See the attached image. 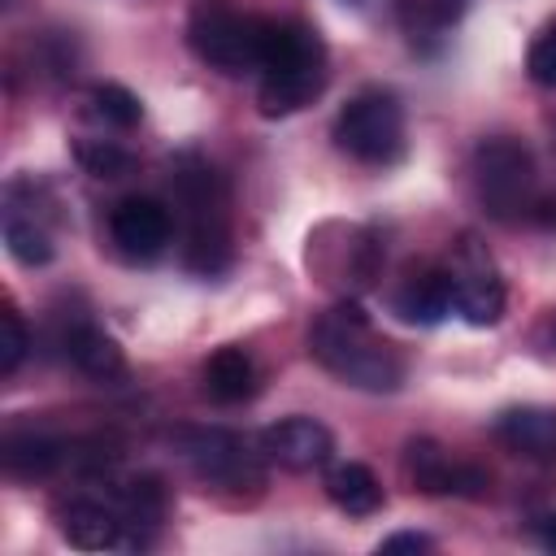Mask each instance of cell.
<instances>
[{"label":"cell","mask_w":556,"mask_h":556,"mask_svg":"<svg viewBox=\"0 0 556 556\" xmlns=\"http://www.w3.org/2000/svg\"><path fill=\"white\" fill-rule=\"evenodd\" d=\"M74 156L96 178H122V174L135 169V156L122 143H113V139H78L74 143Z\"/></svg>","instance_id":"22"},{"label":"cell","mask_w":556,"mask_h":556,"mask_svg":"<svg viewBox=\"0 0 556 556\" xmlns=\"http://www.w3.org/2000/svg\"><path fill=\"white\" fill-rule=\"evenodd\" d=\"M200 378H204V395L217 400V404H243V400L256 391V365H252V356H248L243 348H235V343L217 348V352L204 361Z\"/></svg>","instance_id":"16"},{"label":"cell","mask_w":556,"mask_h":556,"mask_svg":"<svg viewBox=\"0 0 556 556\" xmlns=\"http://www.w3.org/2000/svg\"><path fill=\"white\" fill-rule=\"evenodd\" d=\"M326 43L308 22H269L261 48V91L256 104L265 117H291L313 104L326 87Z\"/></svg>","instance_id":"3"},{"label":"cell","mask_w":556,"mask_h":556,"mask_svg":"<svg viewBox=\"0 0 556 556\" xmlns=\"http://www.w3.org/2000/svg\"><path fill=\"white\" fill-rule=\"evenodd\" d=\"M334 143L361 165H391L404 152V109L387 87L356 91L334 117Z\"/></svg>","instance_id":"6"},{"label":"cell","mask_w":556,"mask_h":556,"mask_svg":"<svg viewBox=\"0 0 556 556\" xmlns=\"http://www.w3.org/2000/svg\"><path fill=\"white\" fill-rule=\"evenodd\" d=\"M56 517H61V534L83 552H135V547H143L104 495H74L70 504H61Z\"/></svg>","instance_id":"11"},{"label":"cell","mask_w":556,"mask_h":556,"mask_svg":"<svg viewBox=\"0 0 556 556\" xmlns=\"http://www.w3.org/2000/svg\"><path fill=\"white\" fill-rule=\"evenodd\" d=\"M326 495L348 517H369L382 508V482L374 478L369 465H356V460H343L326 473Z\"/></svg>","instance_id":"17"},{"label":"cell","mask_w":556,"mask_h":556,"mask_svg":"<svg viewBox=\"0 0 556 556\" xmlns=\"http://www.w3.org/2000/svg\"><path fill=\"white\" fill-rule=\"evenodd\" d=\"M174 195L187 217V243L182 261L200 278H217L235 261V235H230V191L222 174L200 161L195 152L174 161Z\"/></svg>","instance_id":"2"},{"label":"cell","mask_w":556,"mask_h":556,"mask_svg":"<svg viewBox=\"0 0 556 556\" xmlns=\"http://www.w3.org/2000/svg\"><path fill=\"white\" fill-rule=\"evenodd\" d=\"M261 452L287 473H308L334 456V434L317 417H282L261 434Z\"/></svg>","instance_id":"12"},{"label":"cell","mask_w":556,"mask_h":556,"mask_svg":"<svg viewBox=\"0 0 556 556\" xmlns=\"http://www.w3.org/2000/svg\"><path fill=\"white\" fill-rule=\"evenodd\" d=\"M4 243H9V256L22 261V265H48L52 252H56L43 222L22 217L17 208H9V217H4Z\"/></svg>","instance_id":"20"},{"label":"cell","mask_w":556,"mask_h":556,"mask_svg":"<svg viewBox=\"0 0 556 556\" xmlns=\"http://www.w3.org/2000/svg\"><path fill=\"white\" fill-rule=\"evenodd\" d=\"M117 517L135 530L139 543H148V534L165 521V486L152 478V473H135V478H104V491H100Z\"/></svg>","instance_id":"14"},{"label":"cell","mask_w":556,"mask_h":556,"mask_svg":"<svg viewBox=\"0 0 556 556\" xmlns=\"http://www.w3.org/2000/svg\"><path fill=\"white\" fill-rule=\"evenodd\" d=\"M443 269L452 278V304L469 326H495L504 317V278L486 243H478L473 235H460Z\"/></svg>","instance_id":"7"},{"label":"cell","mask_w":556,"mask_h":556,"mask_svg":"<svg viewBox=\"0 0 556 556\" xmlns=\"http://www.w3.org/2000/svg\"><path fill=\"white\" fill-rule=\"evenodd\" d=\"M434 547V539L430 534H417V530H404V534H391V539H382L378 543V552H430Z\"/></svg>","instance_id":"25"},{"label":"cell","mask_w":556,"mask_h":556,"mask_svg":"<svg viewBox=\"0 0 556 556\" xmlns=\"http://www.w3.org/2000/svg\"><path fill=\"white\" fill-rule=\"evenodd\" d=\"M534 534H539V543H543L547 552H556V513L539 517V521H534Z\"/></svg>","instance_id":"26"},{"label":"cell","mask_w":556,"mask_h":556,"mask_svg":"<svg viewBox=\"0 0 556 556\" xmlns=\"http://www.w3.org/2000/svg\"><path fill=\"white\" fill-rule=\"evenodd\" d=\"M26 348H30L26 321H22V313L13 304H4V313H0V374H13L22 365V356H26Z\"/></svg>","instance_id":"23"},{"label":"cell","mask_w":556,"mask_h":556,"mask_svg":"<svg viewBox=\"0 0 556 556\" xmlns=\"http://www.w3.org/2000/svg\"><path fill=\"white\" fill-rule=\"evenodd\" d=\"M473 191H478V204L495 217V222H517V217H530L534 213V156L521 139H508V135H495V139H482L473 148Z\"/></svg>","instance_id":"5"},{"label":"cell","mask_w":556,"mask_h":556,"mask_svg":"<svg viewBox=\"0 0 556 556\" xmlns=\"http://www.w3.org/2000/svg\"><path fill=\"white\" fill-rule=\"evenodd\" d=\"M308 352L348 387L361 391H395L404 382V356L391 339H382L356 304L326 308L308 330Z\"/></svg>","instance_id":"1"},{"label":"cell","mask_w":556,"mask_h":556,"mask_svg":"<svg viewBox=\"0 0 556 556\" xmlns=\"http://www.w3.org/2000/svg\"><path fill=\"white\" fill-rule=\"evenodd\" d=\"M526 70H530V78H534L539 87H552V91H556V22H547V26L534 35V43H530V52H526Z\"/></svg>","instance_id":"24"},{"label":"cell","mask_w":556,"mask_h":556,"mask_svg":"<svg viewBox=\"0 0 556 556\" xmlns=\"http://www.w3.org/2000/svg\"><path fill=\"white\" fill-rule=\"evenodd\" d=\"M404 473L421 495H465V500H482L491 491V478L478 465L456 460L447 447H439L434 439H408L404 447Z\"/></svg>","instance_id":"9"},{"label":"cell","mask_w":556,"mask_h":556,"mask_svg":"<svg viewBox=\"0 0 556 556\" xmlns=\"http://www.w3.org/2000/svg\"><path fill=\"white\" fill-rule=\"evenodd\" d=\"M391 308H395L400 321H413V326H439V321L456 308V304H452V278H447V269H439V265H421V269H413V274L395 287Z\"/></svg>","instance_id":"13"},{"label":"cell","mask_w":556,"mask_h":556,"mask_svg":"<svg viewBox=\"0 0 556 556\" xmlns=\"http://www.w3.org/2000/svg\"><path fill=\"white\" fill-rule=\"evenodd\" d=\"M269 22L256 13L235 9L230 0H195L187 17V39L191 52L213 65L217 74H248L261 70V48H265Z\"/></svg>","instance_id":"4"},{"label":"cell","mask_w":556,"mask_h":556,"mask_svg":"<svg viewBox=\"0 0 556 556\" xmlns=\"http://www.w3.org/2000/svg\"><path fill=\"white\" fill-rule=\"evenodd\" d=\"M178 452L191 465V473L208 486L222 491H243V486H261V465L256 452L235 434V430H182L178 434Z\"/></svg>","instance_id":"8"},{"label":"cell","mask_w":556,"mask_h":556,"mask_svg":"<svg viewBox=\"0 0 556 556\" xmlns=\"http://www.w3.org/2000/svg\"><path fill=\"white\" fill-rule=\"evenodd\" d=\"M109 235H113V248L135 261V265H148L156 261L165 248H169V235H174V217L161 200L152 195H126L113 204L109 213Z\"/></svg>","instance_id":"10"},{"label":"cell","mask_w":556,"mask_h":556,"mask_svg":"<svg viewBox=\"0 0 556 556\" xmlns=\"http://www.w3.org/2000/svg\"><path fill=\"white\" fill-rule=\"evenodd\" d=\"M0 460H4L9 478H43L65 460V443L35 434V430H13V434H4Z\"/></svg>","instance_id":"19"},{"label":"cell","mask_w":556,"mask_h":556,"mask_svg":"<svg viewBox=\"0 0 556 556\" xmlns=\"http://www.w3.org/2000/svg\"><path fill=\"white\" fill-rule=\"evenodd\" d=\"M495 439L526 460H556V413L539 404H517L495 417Z\"/></svg>","instance_id":"15"},{"label":"cell","mask_w":556,"mask_h":556,"mask_svg":"<svg viewBox=\"0 0 556 556\" xmlns=\"http://www.w3.org/2000/svg\"><path fill=\"white\" fill-rule=\"evenodd\" d=\"M65 356H70L87 378H96V382H113V378L126 374L122 348H117L104 330H96V326H87V321L65 334Z\"/></svg>","instance_id":"18"},{"label":"cell","mask_w":556,"mask_h":556,"mask_svg":"<svg viewBox=\"0 0 556 556\" xmlns=\"http://www.w3.org/2000/svg\"><path fill=\"white\" fill-rule=\"evenodd\" d=\"M87 100H91V113H96L104 126H113V130H130V126H139V117H143V104H139L135 91H126L122 83H96Z\"/></svg>","instance_id":"21"}]
</instances>
